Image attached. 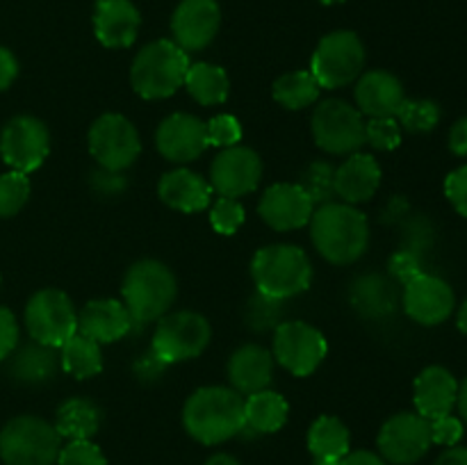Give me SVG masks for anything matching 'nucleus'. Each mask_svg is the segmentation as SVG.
<instances>
[{"instance_id": "13d9d810", "label": "nucleus", "mask_w": 467, "mask_h": 465, "mask_svg": "<svg viewBox=\"0 0 467 465\" xmlns=\"http://www.w3.org/2000/svg\"><path fill=\"white\" fill-rule=\"evenodd\" d=\"M319 3H324V5H337V3H345V0H319Z\"/></svg>"}, {"instance_id": "4d7b16f0", "label": "nucleus", "mask_w": 467, "mask_h": 465, "mask_svg": "<svg viewBox=\"0 0 467 465\" xmlns=\"http://www.w3.org/2000/svg\"><path fill=\"white\" fill-rule=\"evenodd\" d=\"M456 324H459L461 331H463L465 336H467V301H465L463 305H461V310H459V319H456Z\"/></svg>"}, {"instance_id": "79ce46f5", "label": "nucleus", "mask_w": 467, "mask_h": 465, "mask_svg": "<svg viewBox=\"0 0 467 465\" xmlns=\"http://www.w3.org/2000/svg\"><path fill=\"white\" fill-rule=\"evenodd\" d=\"M59 465H108L103 451L91 440H68L59 450L57 456Z\"/></svg>"}, {"instance_id": "cd10ccee", "label": "nucleus", "mask_w": 467, "mask_h": 465, "mask_svg": "<svg viewBox=\"0 0 467 465\" xmlns=\"http://www.w3.org/2000/svg\"><path fill=\"white\" fill-rule=\"evenodd\" d=\"M287 413H290V406L285 397L265 388L254 395H246L244 429L255 433H276L287 422Z\"/></svg>"}, {"instance_id": "a878e982", "label": "nucleus", "mask_w": 467, "mask_h": 465, "mask_svg": "<svg viewBox=\"0 0 467 465\" xmlns=\"http://www.w3.org/2000/svg\"><path fill=\"white\" fill-rule=\"evenodd\" d=\"M158 194L169 208L181 212H201L213 201V187L190 169H173L160 178Z\"/></svg>"}, {"instance_id": "bb28decb", "label": "nucleus", "mask_w": 467, "mask_h": 465, "mask_svg": "<svg viewBox=\"0 0 467 465\" xmlns=\"http://www.w3.org/2000/svg\"><path fill=\"white\" fill-rule=\"evenodd\" d=\"M59 365V356L55 346H46L32 340L30 345L21 346L9 363V374L16 383L23 386H44L53 381Z\"/></svg>"}, {"instance_id": "f257e3e1", "label": "nucleus", "mask_w": 467, "mask_h": 465, "mask_svg": "<svg viewBox=\"0 0 467 465\" xmlns=\"http://www.w3.org/2000/svg\"><path fill=\"white\" fill-rule=\"evenodd\" d=\"M313 244L328 263L351 264L368 251L369 223L360 210L349 203L317 205L310 217Z\"/></svg>"}, {"instance_id": "4468645a", "label": "nucleus", "mask_w": 467, "mask_h": 465, "mask_svg": "<svg viewBox=\"0 0 467 465\" xmlns=\"http://www.w3.org/2000/svg\"><path fill=\"white\" fill-rule=\"evenodd\" d=\"M431 445V424L420 413L392 415L379 433L381 456L395 465L418 463Z\"/></svg>"}, {"instance_id": "1a4fd4ad", "label": "nucleus", "mask_w": 467, "mask_h": 465, "mask_svg": "<svg viewBox=\"0 0 467 465\" xmlns=\"http://www.w3.org/2000/svg\"><path fill=\"white\" fill-rule=\"evenodd\" d=\"M210 336H213V328L203 315L192 313V310H178V313L160 317L150 349L167 365L181 363V360H190L203 354Z\"/></svg>"}, {"instance_id": "9d476101", "label": "nucleus", "mask_w": 467, "mask_h": 465, "mask_svg": "<svg viewBox=\"0 0 467 465\" xmlns=\"http://www.w3.org/2000/svg\"><path fill=\"white\" fill-rule=\"evenodd\" d=\"M365 119L347 100L328 98L315 108L313 135L322 150L331 155H351L365 144Z\"/></svg>"}, {"instance_id": "c756f323", "label": "nucleus", "mask_w": 467, "mask_h": 465, "mask_svg": "<svg viewBox=\"0 0 467 465\" xmlns=\"http://www.w3.org/2000/svg\"><path fill=\"white\" fill-rule=\"evenodd\" d=\"M349 429L333 415H322L308 431V450L315 460H340L349 454Z\"/></svg>"}, {"instance_id": "37998d69", "label": "nucleus", "mask_w": 467, "mask_h": 465, "mask_svg": "<svg viewBox=\"0 0 467 465\" xmlns=\"http://www.w3.org/2000/svg\"><path fill=\"white\" fill-rule=\"evenodd\" d=\"M431 424V440L436 445H445V447H456L463 438V419L454 418V415H442V418L429 419Z\"/></svg>"}, {"instance_id": "ea45409f", "label": "nucleus", "mask_w": 467, "mask_h": 465, "mask_svg": "<svg viewBox=\"0 0 467 465\" xmlns=\"http://www.w3.org/2000/svg\"><path fill=\"white\" fill-rule=\"evenodd\" d=\"M210 223L219 235H235L237 228L244 223V208L237 199L219 196L210 208Z\"/></svg>"}, {"instance_id": "7ed1b4c3", "label": "nucleus", "mask_w": 467, "mask_h": 465, "mask_svg": "<svg viewBox=\"0 0 467 465\" xmlns=\"http://www.w3.org/2000/svg\"><path fill=\"white\" fill-rule=\"evenodd\" d=\"M190 57L185 50L169 39L146 44L130 67L132 89L146 100L169 98L178 87L185 85Z\"/></svg>"}, {"instance_id": "4c0bfd02", "label": "nucleus", "mask_w": 467, "mask_h": 465, "mask_svg": "<svg viewBox=\"0 0 467 465\" xmlns=\"http://www.w3.org/2000/svg\"><path fill=\"white\" fill-rule=\"evenodd\" d=\"M365 144L377 150H395L401 144V126L395 117L369 119L365 123Z\"/></svg>"}, {"instance_id": "9b49d317", "label": "nucleus", "mask_w": 467, "mask_h": 465, "mask_svg": "<svg viewBox=\"0 0 467 465\" xmlns=\"http://www.w3.org/2000/svg\"><path fill=\"white\" fill-rule=\"evenodd\" d=\"M50 150L48 128L41 119L18 114L0 132V155L12 171L30 173L44 164Z\"/></svg>"}, {"instance_id": "72a5a7b5", "label": "nucleus", "mask_w": 467, "mask_h": 465, "mask_svg": "<svg viewBox=\"0 0 467 465\" xmlns=\"http://www.w3.org/2000/svg\"><path fill=\"white\" fill-rule=\"evenodd\" d=\"M354 305L368 317H381L392 310V290L381 276H363L351 290Z\"/></svg>"}, {"instance_id": "864d4df0", "label": "nucleus", "mask_w": 467, "mask_h": 465, "mask_svg": "<svg viewBox=\"0 0 467 465\" xmlns=\"http://www.w3.org/2000/svg\"><path fill=\"white\" fill-rule=\"evenodd\" d=\"M436 465H467V447H450L438 456Z\"/></svg>"}, {"instance_id": "39448f33", "label": "nucleus", "mask_w": 467, "mask_h": 465, "mask_svg": "<svg viewBox=\"0 0 467 465\" xmlns=\"http://www.w3.org/2000/svg\"><path fill=\"white\" fill-rule=\"evenodd\" d=\"M251 276L258 292L283 301L308 290L313 281V264L299 246L269 244L254 255Z\"/></svg>"}, {"instance_id": "58836bf2", "label": "nucleus", "mask_w": 467, "mask_h": 465, "mask_svg": "<svg viewBox=\"0 0 467 465\" xmlns=\"http://www.w3.org/2000/svg\"><path fill=\"white\" fill-rule=\"evenodd\" d=\"M246 319H249V326L255 328V331L276 328L281 324V299L255 292L254 299L249 301V308H246Z\"/></svg>"}, {"instance_id": "aec40b11", "label": "nucleus", "mask_w": 467, "mask_h": 465, "mask_svg": "<svg viewBox=\"0 0 467 465\" xmlns=\"http://www.w3.org/2000/svg\"><path fill=\"white\" fill-rule=\"evenodd\" d=\"M141 14L130 0H99L94 9L96 39L105 48H128L140 35Z\"/></svg>"}, {"instance_id": "e433bc0d", "label": "nucleus", "mask_w": 467, "mask_h": 465, "mask_svg": "<svg viewBox=\"0 0 467 465\" xmlns=\"http://www.w3.org/2000/svg\"><path fill=\"white\" fill-rule=\"evenodd\" d=\"M30 199V178L21 171H7L0 176V219L14 217Z\"/></svg>"}, {"instance_id": "6e6552de", "label": "nucleus", "mask_w": 467, "mask_h": 465, "mask_svg": "<svg viewBox=\"0 0 467 465\" xmlns=\"http://www.w3.org/2000/svg\"><path fill=\"white\" fill-rule=\"evenodd\" d=\"M26 326L32 340L59 349L73 333H78L73 301L57 287L35 292L26 305Z\"/></svg>"}, {"instance_id": "2f4dec72", "label": "nucleus", "mask_w": 467, "mask_h": 465, "mask_svg": "<svg viewBox=\"0 0 467 465\" xmlns=\"http://www.w3.org/2000/svg\"><path fill=\"white\" fill-rule=\"evenodd\" d=\"M185 87L192 94V98H196V103L201 105L223 103L228 98V91H231V82H228L226 71L222 67H217V64L210 62L190 64Z\"/></svg>"}, {"instance_id": "6e6d98bb", "label": "nucleus", "mask_w": 467, "mask_h": 465, "mask_svg": "<svg viewBox=\"0 0 467 465\" xmlns=\"http://www.w3.org/2000/svg\"><path fill=\"white\" fill-rule=\"evenodd\" d=\"M205 465H240V460L233 459L231 454H214L213 459H208Z\"/></svg>"}, {"instance_id": "a211bd4d", "label": "nucleus", "mask_w": 467, "mask_h": 465, "mask_svg": "<svg viewBox=\"0 0 467 465\" xmlns=\"http://www.w3.org/2000/svg\"><path fill=\"white\" fill-rule=\"evenodd\" d=\"M155 146L160 153L176 164H187L208 149V128L199 117L176 112L160 123L155 132Z\"/></svg>"}, {"instance_id": "20e7f679", "label": "nucleus", "mask_w": 467, "mask_h": 465, "mask_svg": "<svg viewBox=\"0 0 467 465\" xmlns=\"http://www.w3.org/2000/svg\"><path fill=\"white\" fill-rule=\"evenodd\" d=\"M123 305L135 324H149L164 317L178 294L171 269L160 260H140L123 278Z\"/></svg>"}, {"instance_id": "f704fd0d", "label": "nucleus", "mask_w": 467, "mask_h": 465, "mask_svg": "<svg viewBox=\"0 0 467 465\" xmlns=\"http://www.w3.org/2000/svg\"><path fill=\"white\" fill-rule=\"evenodd\" d=\"M441 108L436 100L429 98H406L397 112V121L409 132H429L441 121Z\"/></svg>"}, {"instance_id": "6ab92c4d", "label": "nucleus", "mask_w": 467, "mask_h": 465, "mask_svg": "<svg viewBox=\"0 0 467 465\" xmlns=\"http://www.w3.org/2000/svg\"><path fill=\"white\" fill-rule=\"evenodd\" d=\"M258 212L274 231H296L310 223L315 203L299 182H276L263 194Z\"/></svg>"}, {"instance_id": "603ef678", "label": "nucleus", "mask_w": 467, "mask_h": 465, "mask_svg": "<svg viewBox=\"0 0 467 465\" xmlns=\"http://www.w3.org/2000/svg\"><path fill=\"white\" fill-rule=\"evenodd\" d=\"M337 465H388V460L383 456L374 454V451H349L345 459H340Z\"/></svg>"}, {"instance_id": "c85d7f7f", "label": "nucleus", "mask_w": 467, "mask_h": 465, "mask_svg": "<svg viewBox=\"0 0 467 465\" xmlns=\"http://www.w3.org/2000/svg\"><path fill=\"white\" fill-rule=\"evenodd\" d=\"M100 427V410L94 401L85 397H73L64 401L55 415V429L68 440H91Z\"/></svg>"}, {"instance_id": "412c9836", "label": "nucleus", "mask_w": 467, "mask_h": 465, "mask_svg": "<svg viewBox=\"0 0 467 465\" xmlns=\"http://www.w3.org/2000/svg\"><path fill=\"white\" fill-rule=\"evenodd\" d=\"M354 94L360 114H368L369 119L397 117L401 103L406 100L401 80L388 71L363 73L356 82Z\"/></svg>"}, {"instance_id": "2eb2a0df", "label": "nucleus", "mask_w": 467, "mask_h": 465, "mask_svg": "<svg viewBox=\"0 0 467 465\" xmlns=\"http://www.w3.org/2000/svg\"><path fill=\"white\" fill-rule=\"evenodd\" d=\"M260 178H263V160L254 149L240 144L223 149L210 169V187L219 196L228 199L251 194L260 185Z\"/></svg>"}, {"instance_id": "473e14b6", "label": "nucleus", "mask_w": 467, "mask_h": 465, "mask_svg": "<svg viewBox=\"0 0 467 465\" xmlns=\"http://www.w3.org/2000/svg\"><path fill=\"white\" fill-rule=\"evenodd\" d=\"M319 82L310 71H290L274 82V98L287 109H304L319 98Z\"/></svg>"}, {"instance_id": "4be33fe9", "label": "nucleus", "mask_w": 467, "mask_h": 465, "mask_svg": "<svg viewBox=\"0 0 467 465\" xmlns=\"http://www.w3.org/2000/svg\"><path fill=\"white\" fill-rule=\"evenodd\" d=\"M132 317L126 305L117 299H94L78 313V333L91 337L99 345H109L132 328Z\"/></svg>"}, {"instance_id": "f8f14e48", "label": "nucleus", "mask_w": 467, "mask_h": 465, "mask_svg": "<svg viewBox=\"0 0 467 465\" xmlns=\"http://www.w3.org/2000/svg\"><path fill=\"white\" fill-rule=\"evenodd\" d=\"M327 337L306 322H281L274 333V360L295 377H308L327 358Z\"/></svg>"}, {"instance_id": "c03bdc74", "label": "nucleus", "mask_w": 467, "mask_h": 465, "mask_svg": "<svg viewBox=\"0 0 467 465\" xmlns=\"http://www.w3.org/2000/svg\"><path fill=\"white\" fill-rule=\"evenodd\" d=\"M445 194L450 203L454 205L456 212L467 217V164L454 169L445 181Z\"/></svg>"}, {"instance_id": "a19ab883", "label": "nucleus", "mask_w": 467, "mask_h": 465, "mask_svg": "<svg viewBox=\"0 0 467 465\" xmlns=\"http://www.w3.org/2000/svg\"><path fill=\"white\" fill-rule=\"evenodd\" d=\"M208 128V144L219 146V149H231L242 140V126L231 114H217L205 123Z\"/></svg>"}, {"instance_id": "f03ea898", "label": "nucleus", "mask_w": 467, "mask_h": 465, "mask_svg": "<svg viewBox=\"0 0 467 465\" xmlns=\"http://www.w3.org/2000/svg\"><path fill=\"white\" fill-rule=\"evenodd\" d=\"M182 424L194 440L219 445L244 429V397L233 388H201L187 399Z\"/></svg>"}, {"instance_id": "ddd939ff", "label": "nucleus", "mask_w": 467, "mask_h": 465, "mask_svg": "<svg viewBox=\"0 0 467 465\" xmlns=\"http://www.w3.org/2000/svg\"><path fill=\"white\" fill-rule=\"evenodd\" d=\"M89 150L96 162L109 171H123L141 150L137 128L123 114H103L89 128Z\"/></svg>"}, {"instance_id": "393cba45", "label": "nucleus", "mask_w": 467, "mask_h": 465, "mask_svg": "<svg viewBox=\"0 0 467 465\" xmlns=\"http://www.w3.org/2000/svg\"><path fill=\"white\" fill-rule=\"evenodd\" d=\"M274 377V354L260 345H242L228 358V378L244 395L269 388Z\"/></svg>"}, {"instance_id": "5fc2aeb1", "label": "nucleus", "mask_w": 467, "mask_h": 465, "mask_svg": "<svg viewBox=\"0 0 467 465\" xmlns=\"http://www.w3.org/2000/svg\"><path fill=\"white\" fill-rule=\"evenodd\" d=\"M456 406H459L461 419L467 424V378L459 386V397H456Z\"/></svg>"}, {"instance_id": "dca6fc26", "label": "nucleus", "mask_w": 467, "mask_h": 465, "mask_svg": "<svg viewBox=\"0 0 467 465\" xmlns=\"http://www.w3.org/2000/svg\"><path fill=\"white\" fill-rule=\"evenodd\" d=\"M222 26V9L217 0H181L171 16L173 41L185 53L208 48Z\"/></svg>"}, {"instance_id": "423d86ee", "label": "nucleus", "mask_w": 467, "mask_h": 465, "mask_svg": "<svg viewBox=\"0 0 467 465\" xmlns=\"http://www.w3.org/2000/svg\"><path fill=\"white\" fill-rule=\"evenodd\" d=\"M62 436L55 424L35 415L9 419L0 431V459L5 465H55Z\"/></svg>"}, {"instance_id": "a18cd8bd", "label": "nucleus", "mask_w": 467, "mask_h": 465, "mask_svg": "<svg viewBox=\"0 0 467 465\" xmlns=\"http://www.w3.org/2000/svg\"><path fill=\"white\" fill-rule=\"evenodd\" d=\"M392 276L397 278L400 283H410L413 278H418L422 274V263H420L418 255L413 251H400L390 258V264H388Z\"/></svg>"}, {"instance_id": "8fccbe9b", "label": "nucleus", "mask_w": 467, "mask_h": 465, "mask_svg": "<svg viewBox=\"0 0 467 465\" xmlns=\"http://www.w3.org/2000/svg\"><path fill=\"white\" fill-rule=\"evenodd\" d=\"M18 76V62L14 57L12 50H7L5 46H0V91L7 89Z\"/></svg>"}, {"instance_id": "0eeeda50", "label": "nucleus", "mask_w": 467, "mask_h": 465, "mask_svg": "<svg viewBox=\"0 0 467 465\" xmlns=\"http://www.w3.org/2000/svg\"><path fill=\"white\" fill-rule=\"evenodd\" d=\"M365 67V46L351 30H337L324 36L310 59V73L324 89H337L360 76Z\"/></svg>"}, {"instance_id": "3c124183", "label": "nucleus", "mask_w": 467, "mask_h": 465, "mask_svg": "<svg viewBox=\"0 0 467 465\" xmlns=\"http://www.w3.org/2000/svg\"><path fill=\"white\" fill-rule=\"evenodd\" d=\"M450 149L451 153L459 155V158H463L467 155V117L459 119V121L451 126L450 130Z\"/></svg>"}, {"instance_id": "5701e85b", "label": "nucleus", "mask_w": 467, "mask_h": 465, "mask_svg": "<svg viewBox=\"0 0 467 465\" xmlns=\"http://www.w3.org/2000/svg\"><path fill=\"white\" fill-rule=\"evenodd\" d=\"M459 397V381L450 369L441 365L422 369L415 378V408L422 418L436 419L450 415Z\"/></svg>"}, {"instance_id": "de8ad7c7", "label": "nucleus", "mask_w": 467, "mask_h": 465, "mask_svg": "<svg viewBox=\"0 0 467 465\" xmlns=\"http://www.w3.org/2000/svg\"><path fill=\"white\" fill-rule=\"evenodd\" d=\"M167 367L169 365L164 363V360H160V356L155 354L153 349H149L146 354H141L140 358L135 360V365H132V369H135V377L140 378L141 383L158 381Z\"/></svg>"}, {"instance_id": "c9c22d12", "label": "nucleus", "mask_w": 467, "mask_h": 465, "mask_svg": "<svg viewBox=\"0 0 467 465\" xmlns=\"http://www.w3.org/2000/svg\"><path fill=\"white\" fill-rule=\"evenodd\" d=\"M299 185L304 187L306 194L310 196L315 208L324 203H331V201L336 199V169L328 162L317 160V162H313L306 169L304 181H301Z\"/></svg>"}, {"instance_id": "49530a36", "label": "nucleus", "mask_w": 467, "mask_h": 465, "mask_svg": "<svg viewBox=\"0 0 467 465\" xmlns=\"http://www.w3.org/2000/svg\"><path fill=\"white\" fill-rule=\"evenodd\" d=\"M18 346V322L14 313L0 305V360H7Z\"/></svg>"}, {"instance_id": "09e8293b", "label": "nucleus", "mask_w": 467, "mask_h": 465, "mask_svg": "<svg viewBox=\"0 0 467 465\" xmlns=\"http://www.w3.org/2000/svg\"><path fill=\"white\" fill-rule=\"evenodd\" d=\"M91 185L99 194L105 196H117L119 191L126 190V178L121 176V171H109V169L100 167L99 171H94L91 176Z\"/></svg>"}, {"instance_id": "f3484780", "label": "nucleus", "mask_w": 467, "mask_h": 465, "mask_svg": "<svg viewBox=\"0 0 467 465\" xmlns=\"http://www.w3.org/2000/svg\"><path fill=\"white\" fill-rule=\"evenodd\" d=\"M456 296L450 283L433 274H420L404 285V308L422 326H438L454 313Z\"/></svg>"}, {"instance_id": "7c9ffc66", "label": "nucleus", "mask_w": 467, "mask_h": 465, "mask_svg": "<svg viewBox=\"0 0 467 465\" xmlns=\"http://www.w3.org/2000/svg\"><path fill=\"white\" fill-rule=\"evenodd\" d=\"M59 365L64 372L73 378H91L103 369V354L100 345L82 333H73L62 346H59Z\"/></svg>"}, {"instance_id": "b1692460", "label": "nucleus", "mask_w": 467, "mask_h": 465, "mask_svg": "<svg viewBox=\"0 0 467 465\" xmlns=\"http://www.w3.org/2000/svg\"><path fill=\"white\" fill-rule=\"evenodd\" d=\"M381 185V167L368 153H351L340 167L336 169V196L342 203H363L377 194Z\"/></svg>"}]
</instances>
